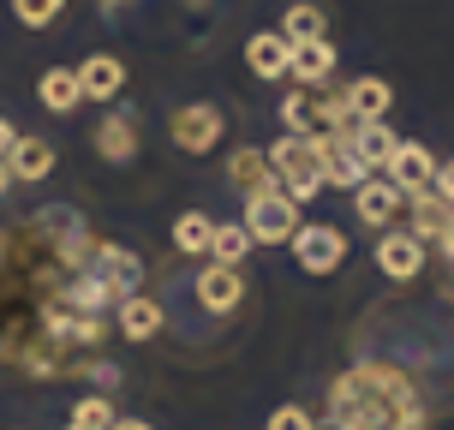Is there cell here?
Listing matches in <instances>:
<instances>
[{
  "label": "cell",
  "instance_id": "6da1fadb",
  "mask_svg": "<svg viewBox=\"0 0 454 430\" xmlns=\"http://www.w3.org/2000/svg\"><path fill=\"white\" fill-rule=\"evenodd\" d=\"M144 263L96 239L78 209H36L0 227V364L72 377L96 364L108 311L137 293Z\"/></svg>",
  "mask_w": 454,
  "mask_h": 430
},
{
  "label": "cell",
  "instance_id": "7a4b0ae2",
  "mask_svg": "<svg viewBox=\"0 0 454 430\" xmlns=\"http://www.w3.org/2000/svg\"><path fill=\"white\" fill-rule=\"evenodd\" d=\"M329 425L335 430H425L412 383L383 359H359L329 388Z\"/></svg>",
  "mask_w": 454,
  "mask_h": 430
},
{
  "label": "cell",
  "instance_id": "3957f363",
  "mask_svg": "<svg viewBox=\"0 0 454 430\" xmlns=\"http://www.w3.org/2000/svg\"><path fill=\"white\" fill-rule=\"evenodd\" d=\"M263 156H270L275 185H281L294 204H311L323 185H329V180H323V137H294V132H287V137H275Z\"/></svg>",
  "mask_w": 454,
  "mask_h": 430
},
{
  "label": "cell",
  "instance_id": "277c9868",
  "mask_svg": "<svg viewBox=\"0 0 454 430\" xmlns=\"http://www.w3.org/2000/svg\"><path fill=\"white\" fill-rule=\"evenodd\" d=\"M294 227H299V204L281 192V185H263V192H251V198H246L251 246H281V239H294Z\"/></svg>",
  "mask_w": 454,
  "mask_h": 430
},
{
  "label": "cell",
  "instance_id": "5b68a950",
  "mask_svg": "<svg viewBox=\"0 0 454 430\" xmlns=\"http://www.w3.org/2000/svg\"><path fill=\"white\" fill-rule=\"evenodd\" d=\"M294 263L305 275H335L347 263V233L329 222H299L294 227Z\"/></svg>",
  "mask_w": 454,
  "mask_h": 430
},
{
  "label": "cell",
  "instance_id": "8992f818",
  "mask_svg": "<svg viewBox=\"0 0 454 430\" xmlns=\"http://www.w3.org/2000/svg\"><path fill=\"white\" fill-rule=\"evenodd\" d=\"M174 144H180L185 156H204V150H215L222 144V132H227V120H222V108L215 102H192V108H180L174 113Z\"/></svg>",
  "mask_w": 454,
  "mask_h": 430
},
{
  "label": "cell",
  "instance_id": "52a82bcc",
  "mask_svg": "<svg viewBox=\"0 0 454 430\" xmlns=\"http://www.w3.org/2000/svg\"><path fill=\"white\" fill-rule=\"evenodd\" d=\"M239 299H246V275H239V263H209V270L198 275V305H204V311L227 317V311H239Z\"/></svg>",
  "mask_w": 454,
  "mask_h": 430
},
{
  "label": "cell",
  "instance_id": "ba28073f",
  "mask_svg": "<svg viewBox=\"0 0 454 430\" xmlns=\"http://www.w3.org/2000/svg\"><path fill=\"white\" fill-rule=\"evenodd\" d=\"M353 209H359V222L377 233V227H388L401 209H407V192H401L395 180H364L359 192H353Z\"/></svg>",
  "mask_w": 454,
  "mask_h": 430
},
{
  "label": "cell",
  "instance_id": "9c48e42d",
  "mask_svg": "<svg viewBox=\"0 0 454 430\" xmlns=\"http://www.w3.org/2000/svg\"><path fill=\"white\" fill-rule=\"evenodd\" d=\"M388 168V180L401 185V192H431V180H436V156L425 150V144H395V156L383 161Z\"/></svg>",
  "mask_w": 454,
  "mask_h": 430
},
{
  "label": "cell",
  "instance_id": "30bf717a",
  "mask_svg": "<svg viewBox=\"0 0 454 430\" xmlns=\"http://www.w3.org/2000/svg\"><path fill=\"white\" fill-rule=\"evenodd\" d=\"M281 120L294 137H329V90H294L281 102Z\"/></svg>",
  "mask_w": 454,
  "mask_h": 430
},
{
  "label": "cell",
  "instance_id": "8fae6325",
  "mask_svg": "<svg viewBox=\"0 0 454 430\" xmlns=\"http://www.w3.org/2000/svg\"><path fill=\"white\" fill-rule=\"evenodd\" d=\"M329 72H335V43H329V36H317V43H294V54H287V78H299L305 90H323Z\"/></svg>",
  "mask_w": 454,
  "mask_h": 430
},
{
  "label": "cell",
  "instance_id": "7c38bea8",
  "mask_svg": "<svg viewBox=\"0 0 454 430\" xmlns=\"http://www.w3.org/2000/svg\"><path fill=\"white\" fill-rule=\"evenodd\" d=\"M347 144H353V156L364 161V168H371V174H377V168H383L388 156H395V144H401V137L388 132V120H353V126H347Z\"/></svg>",
  "mask_w": 454,
  "mask_h": 430
},
{
  "label": "cell",
  "instance_id": "4fadbf2b",
  "mask_svg": "<svg viewBox=\"0 0 454 430\" xmlns=\"http://www.w3.org/2000/svg\"><path fill=\"white\" fill-rule=\"evenodd\" d=\"M377 270H383L388 281H412V275L425 270V246H419L412 233H383V239H377Z\"/></svg>",
  "mask_w": 454,
  "mask_h": 430
},
{
  "label": "cell",
  "instance_id": "5bb4252c",
  "mask_svg": "<svg viewBox=\"0 0 454 430\" xmlns=\"http://www.w3.org/2000/svg\"><path fill=\"white\" fill-rule=\"evenodd\" d=\"M287 54H294V43L281 36V30H257L246 43V66H251V78H287Z\"/></svg>",
  "mask_w": 454,
  "mask_h": 430
},
{
  "label": "cell",
  "instance_id": "9a60e30c",
  "mask_svg": "<svg viewBox=\"0 0 454 430\" xmlns=\"http://www.w3.org/2000/svg\"><path fill=\"white\" fill-rule=\"evenodd\" d=\"M96 156L102 161H132L137 156V113L114 108L102 126H96Z\"/></svg>",
  "mask_w": 454,
  "mask_h": 430
},
{
  "label": "cell",
  "instance_id": "2e32d148",
  "mask_svg": "<svg viewBox=\"0 0 454 430\" xmlns=\"http://www.w3.org/2000/svg\"><path fill=\"white\" fill-rule=\"evenodd\" d=\"M323 180L329 185H347V192H359L371 180V168L353 156V144L347 137H323Z\"/></svg>",
  "mask_w": 454,
  "mask_h": 430
},
{
  "label": "cell",
  "instance_id": "e0dca14e",
  "mask_svg": "<svg viewBox=\"0 0 454 430\" xmlns=\"http://www.w3.org/2000/svg\"><path fill=\"white\" fill-rule=\"evenodd\" d=\"M78 84H84V96H96V102H114V96L126 90V66H120V54H90V60L78 66Z\"/></svg>",
  "mask_w": 454,
  "mask_h": 430
},
{
  "label": "cell",
  "instance_id": "ac0fdd59",
  "mask_svg": "<svg viewBox=\"0 0 454 430\" xmlns=\"http://www.w3.org/2000/svg\"><path fill=\"white\" fill-rule=\"evenodd\" d=\"M0 161H6L12 180H48V174H54V150H48L43 137H12V150Z\"/></svg>",
  "mask_w": 454,
  "mask_h": 430
},
{
  "label": "cell",
  "instance_id": "d6986e66",
  "mask_svg": "<svg viewBox=\"0 0 454 430\" xmlns=\"http://www.w3.org/2000/svg\"><path fill=\"white\" fill-rule=\"evenodd\" d=\"M36 96H43V108H48V113H72L78 102H84L78 66H48L43 78H36Z\"/></svg>",
  "mask_w": 454,
  "mask_h": 430
},
{
  "label": "cell",
  "instance_id": "ffe728a7",
  "mask_svg": "<svg viewBox=\"0 0 454 430\" xmlns=\"http://www.w3.org/2000/svg\"><path fill=\"white\" fill-rule=\"evenodd\" d=\"M114 311H120V317H114V323H120V335H126V340H150V335H161V305H156V299H120V305H114Z\"/></svg>",
  "mask_w": 454,
  "mask_h": 430
},
{
  "label": "cell",
  "instance_id": "44dd1931",
  "mask_svg": "<svg viewBox=\"0 0 454 430\" xmlns=\"http://www.w3.org/2000/svg\"><path fill=\"white\" fill-rule=\"evenodd\" d=\"M347 108H353V120H383L388 113V102H395V90H388L383 78H353V84H347Z\"/></svg>",
  "mask_w": 454,
  "mask_h": 430
},
{
  "label": "cell",
  "instance_id": "7402d4cb",
  "mask_svg": "<svg viewBox=\"0 0 454 430\" xmlns=\"http://www.w3.org/2000/svg\"><path fill=\"white\" fill-rule=\"evenodd\" d=\"M227 180H233V192H263V185H275L270 174V156L263 150H233V161H227Z\"/></svg>",
  "mask_w": 454,
  "mask_h": 430
},
{
  "label": "cell",
  "instance_id": "603a6c76",
  "mask_svg": "<svg viewBox=\"0 0 454 430\" xmlns=\"http://www.w3.org/2000/svg\"><path fill=\"white\" fill-rule=\"evenodd\" d=\"M449 215H454V204H442L436 192H412V239L419 246H436V233H442Z\"/></svg>",
  "mask_w": 454,
  "mask_h": 430
},
{
  "label": "cell",
  "instance_id": "cb8c5ba5",
  "mask_svg": "<svg viewBox=\"0 0 454 430\" xmlns=\"http://www.w3.org/2000/svg\"><path fill=\"white\" fill-rule=\"evenodd\" d=\"M323 6H311V0H299V6H287V19H281V36L287 43H317L323 36Z\"/></svg>",
  "mask_w": 454,
  "mask_h": 430
},
{
  "label": "cell",
  "instance_id": "d4e9b609",
  "mask_svg": "<svg viewBox=\"0 0 454 430\" xmlns=\"http://www.w3.org/2000/svg\"><path fill=\"white\" fill-rule=\"evenodd\" d=\"M246 251H251L246 222H222L209 233V257H215V263H246Z\"/></svg>",
  "mask_w": 454,
  "mask_h": 430
},
{
  "label": "cell",
  "instance_id": "484cf974",
  "mask_svg": "<svg viewBox=\"0 0 454 430\" xmlns=\"http://www.w3.org/2000/svg\"><path fill=\"white\" fill-rule=\"evenodd\" d=\"M209 233H215V222H209V215H198V209H185L180 222H174V246H180L185 257H204V251H209Z\"/></svg>",
  "mask_w": 454,
  "mask_h": 430
},
{
  "label": "cell",
  "instance_id": "4316f807",
  "mask_svg": "<svg viewBox=\"0 0 454 430\" xmlns=\"http://www.w3.org/2000/svg\"><path fill=\"white\" fill-rule=\"evenodd\" d=\"M60 12H67V0H12V19H19L24 30H48Z\"/></svg>",
  "mask_w": 454,
  "mask_h": 430
},
{
  "label": "cell",
  "instance_id": "83f0119b",
  "mask_svg": "<svg viewBox=\"0 0 454 430\" xmlns=\"http://www.w3.org/2000/svg\"><path fill=\"white\" fill-rule=\"evenodd\" d=\"M67 430H114V407L108 401H84V407H72V418H67Z\"/></svg>",
  "mask_w": 454,
  "mask_h": 430
},
{
  "label": "cell",
  "instance_id": "f1b7e54d",
  "mask_svg": "<svg viewBox=\"0 0 454 430\" xmlns=\"http://www.w3.org/2000/svg\"><path fill=\"white\" fill-rule=\"evenodd\" d=\"M270 430H317V418L305 407H275L270 412Z\"/></svg>",
  "mask_w": 454,
  "mask_h": 430
},
{
  "label": "cell",
  "instance_id": "f546056e",
  "mask_svg": "<svg viewBox=\"0 0 454 430\" xmlns=\"http://www.w3.org/2000/svg\"><path fill=\"white\" fill-rule=\"evenodd\" d=\"M431 192L442 198V204H454V161H436V180H431Z\"/></svg>",
  "mask_w": 454,
  "mask_h": 430
},
{
  "label": "cell",
  "instance_id": "4dcf8cb0",
  "mask_svg": "<svg viewBox=\"0 0 454 430\" xmlns=\"http://www.w3.org/2000/svg\"><path fill=\"white\" fill-rule=\"evenodd\" d=\"M436 251H442V257H449V263H454V215H449V222H442V233H436Z\"/></svg>",
  "mask_w": 454,
  "mask_h": 430
},
{
  "label": "cell",
  "instance_id": "1f68e13d",
  "mask_svg": "<svg viewBox=\"0 0 454 430\" xmlns=\"http://www.w3.org/2000/svg\"><path fill=\"white\" fill-rule=\"evenodd\" d=\"M12 137H19V132H12V126H6V113H0V156L12 150Z\"/></svg>",
  "mask_w": 454,
  "mask_h": 430
},
{
  "label": "cell",
  "instance_id": "d6a6232c",
  "mask_svg": "<svg viewBox=\"0 0 454 430\" xmlns=\"http://www.w3.org/2000/svg\"><path fill=\"white\" fill-rule=\"evenodd\" d=\"M114 430H150V425H137V418H114Z\"/></svg>",
  "mask_w": 454,
  "mask_h": 430
},
{
  "label": "cell",
  "instance_id": "836d02e7",
  "mask_svg": "<svg viewBox=\"0 0 454 430\" xmlns=\"http://www.w3.org/2000/svg\"><path fill=\"white\" fill-rule=\"evenodd\" d=\"M6 185H12V174H6V161H0V192H6Z\"/></svg>",
  "mask_w": 454,
  "mask_h": 430
},
{
  "label": "cell",
  "instance_id": "e575fe53",
  "mask_svg": "<svg viewBox=\"0 0 454 430\" xmlns=\"http://www.w3.org/2000/svg\"><path fill=\"white\" fill-rule=\"evenodd\" d=\"M108 6H120V0H108Z\"/></svg>",
  "mask_w": 454,
  "mask_h": 430
}]
</instances>
